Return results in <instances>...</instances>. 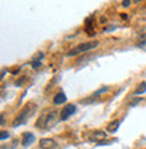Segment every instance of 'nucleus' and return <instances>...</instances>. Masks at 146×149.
<instances>
[{
  "mask_svg": "<svg viewBox=\"0 0 146 149\" xmlns=\"http://www.w3.org/2000/svg\"><path fill=\"white\" fill-rule=\"evenodd\" d=\"M119 126H120V121L111 122L110 125H108V132H111V133H115V132L119 129Z\"/></svg>",
  "mask_w": 146,
  "mask_h": 149,
  "instance_id": "9d476101",
  "label": "nucleus"
},
{
  "mask_svg": "<svg viewBox=\"0 0 146 149\" xmlns=\"http://www.w3.org/2000/svg\"><path fill=\"white\" fill-rule=\"evenodd\" d=\"M42 57H44V53H39L37 57H34V58H33V61H31V68L38 69V68L41 67V64H42Z\"/></svg>",
  "mask_w": 146,
  "mask_h": 149,
  "instance_id": "1a4fd4ad",
  "label": "nucleus"
},
{
  "mask_svg": "<svg viewBox=\"0 0 146 149\" xmlns=\"http://www.w3.org/2000/svg\"><path fill=\"white\" fill-rule=\"evenodd\" d=\"M107 91H108V87H107V86H106V87H102L100 90H98V91H96V92H95V94L92 95V98H98L99 95L104 94V92H107Z\"/></svg>",
  "mask_w": 146,
  "mask_h": 149,
  "instance_id": "ddd939ff",
  "label": "nucleus"
},
{
  "mask_svg": "<svg viewBox=\"0 0 146 149\" xmlns=\"http://www.w3.org/2000/svg\"><path fill=\"white\" fill-rule=\"evenodd\" d=\"M66 102H68V98L64 91H60L58 94L53 98V103L54 104H64V103H66Z\"/></svg>",
  "mask_w": 146,
  "mask_h": 149,
  "instance_id": "0eeeda50",
  "label": "nucleus"
},
{
  "mask_svg": "<svg viewBox=\"0 0 146 149\" xmlns=\"http://www.w3.org/2000/svg\"><path fill=\"white\" fill-rule=\"evenodd\" d=\"M1 141H6V140H8L10 138V133L8 132H1Z\"/></svg>",
  "mask_w": 146,
  "mask_h": 149,
  "instance_id": "4468645a",
  "label": "nucleus"
},
{
  "mask_svg": "<svg viewBox=\"0 0 146 149\" xmlns=\"http://www.w3.org/2000/svg\"><path fill=\"white\" fill-rule=\"evenodd\" d=\"M99 45V41L98 39H93V41H88V42H84V43H80L77 45L76 47H73L72 50L68 52V57H75V56H79L81 53H87L89 50H93L95 47H98Z\"/></svg>",
  "mask_w": 146,
  "mask_h": 149,
  "instance_id": "f257e3e1",
  "label": "nucleus"
},
{
  "mask_svg": "<svg viewBox=\"0 0 146 149\" xmlns=\"http://www.w3.org/2000/svg\"><path fill=\"white\" fill-rule=\"evenodd\" d=\"M146 92V81H142L139 84V87L134 91V95H142Z\"/></svg>",
  "mask_w": 146,
  "mask_h": 149,
  "instance_id": "9b49d317",
  "label": "nucleus"
},
{
  "mask_svg": "<svg viewBox=\"0 0 146 149\" xmlns=\"http://www.w3.org/2000/svg\"><path fill=\"white\" fill-rule=\"evenodd\" d=\"M107 137V133L106 132H103V130H95L93 133H92V136L89 137V141H93V142H102V140H104V138Z\"/></svg>",
  "mask_w": 146,
  "mask_h": 149,
  "instance_id": "39448f33",
  "label": "nucleus"
},
{
  "mask_svg": "<svg viewBox=\"0 0 146 149\" xmlns=\"http://www.w3.org/2000/svg\"><path fill=\"white\" fill-rule=\"evenodd\" d=\"M39 146L42 149H51L55 146V142L51 138H42L39 141Z\"/></svg>",
  "mask_w": 146,
  "mask_h": 149,
  "instance_id": "6e6552de",
  "label": "nucleus"
},
{
  "mask_svg": "<svg viewBox=\"0 0 146 149\" xmlns=\"http://www.w3.org/2000/svg\"><path fill=\"white\" fill-rule=\"evenodd\" d=\"M137 46H138L139 49H142L143 52H146V34L141 37V39H139V42H138Z\"/></svg>",
  "mask_w": 146,
  "mask_h": 149,
  "instance_id": "f8f14e48",
  "label": "nucleus"
},
{
  "mask_svg": "<svg viewBox=\"0 0 146 149\" xmlns=\"http://www.w3.org/2000/svg\"><path fill=\"white\" fill-rule=\"evenodd\" d=\"M130 3H131L130 0H127V1H122V6H123V7H129V6H130Z\"/></svg>",
  "mask_w": 146,
  "mask_h": 149,
  "instance_id": "2eb2a0df",
  "label": "nucleus"
},
{
  "mask_svg": "<svg viewBox=\"0 0 146 149\" xmlns=\"http://www.w3.org/2000/svg\"><path fill=\"white\" fill-rule=\"evenodd\" d=\"M55 119H57V111H51V113L44 114L38 119V122H37V127H46V129H49L51 126H54Z\"/></svg>",
  "mask_w": 146,
  "mask_h": 149,
  "instance_id": "f03ea898",
  "label": "nucleus"
},
{
  "mask_svg": "<svg viewBox=\"0 0 146 149\" xmlns=\"http://www.w3.org/2000/svg\"><path fill=\"white\" fill-rule=\"evenodd\" d=\"M30 111H28V109L27 110H24V111H22V113L19 114V117L16 118L15 121H14V126H20V125H24V123H26V121H27V118L30 117Z\"/></svg>",
  "mask_w": 146,
  "mask_h": 149,
  "instance_id": "20e7f679",
  "label": "nucleus"
},
{
  "mask_svg": "<svg viewBox=\"0 0 146 149\" xmlns=\"http://www.w3.org/2000/svg\"><path fill=\"white\" fill-rule=\"evenodd\" d=\"M35 142V136L33 133H24L23 138H22V145L23 146H30Z\"/></svg>",
  "mask_w": 146,
  "mask_h": 149,
  "instance_id": "423d86ee",
  "label": "nucleus"
},
{
  "mask_svg": "<svg viewBox=\"0 0 146 149\" xmlns=\"http://www.w3.org/2000/svg\"><path fill=\"white\" fill-rule=\"evenodd\" d=\"M76 110H77L76 104H72V103L65 104V107H64L62 110H61V113H60V121H68V119L76 113Z\"/></svg>",
  "mask_w": 146,
  "mask_h": 149,
  "instance_id": "7ed1b4c3",
  "label": "nucleus"
}]
</instances>
